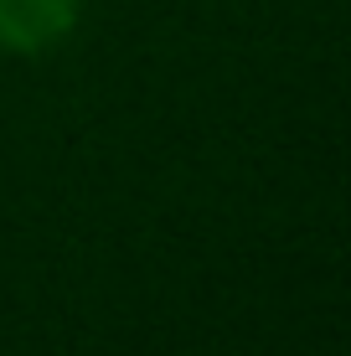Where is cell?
Segmentation results:
<instances>
[{
  "instance_id": "1",
  "label": "cell",
  "mask_w": 351,
  "mask_h": 356,
  "mask_svg": "<svg viewBox=\"0 0 351 356\" xmlns=\"http://www.w3.org/2000/svg\"><path fill=\"white\" fill-rule=\"evenodd\" d=\"M83 0H0V52L52 57L78 36Z\"/></svg>"
}]
</instances>
